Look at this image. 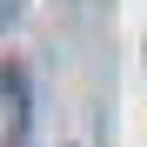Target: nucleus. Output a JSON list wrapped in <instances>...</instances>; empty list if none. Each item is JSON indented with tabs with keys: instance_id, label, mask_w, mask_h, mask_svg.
Instances as JSON below:
<instances>
[{
	"instance_id": "f257e3e1",
	"label": "nucleus",
	"mask_w": 147,
	"mask_h": 147,
	"mask_svg": "<svg viewBox=\"0 0 147 147\" xmlns=\"http://www.w3.org/2000/svg\"><path fill=\"white\" fill-rule=\"evenodd\" d=\"M27 120H34L27 74H20L13 60H0V147H27Z\"/></svg>"
},
{
	"instance_id": "f03ea898",
	"label": "nucleus",
	"mask_w": 147,
	"mask_h": 147,
	"mask_svg": "<svg viewBox=\"0 0 147 147\" xmlns=\"http://www.w3.org/2000/svg\"><path fill=\"white\" fill-rule=\"evenodd\" d=\"M13 13H20V0H0V20H13Z\"/></svg>"
}]
</instances>
